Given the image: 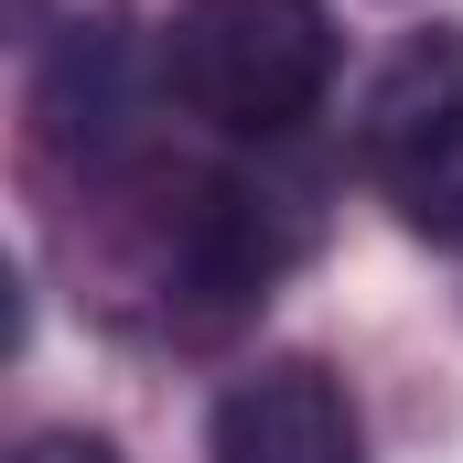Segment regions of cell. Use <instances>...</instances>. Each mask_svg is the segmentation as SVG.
<instances>
[{"label":"cell","instance_id":"1","mask_svg":"<svg viewBox=\"0 0 463 463\" xmlns=\"http://www.w3.org/2000/svg\"><path fill=\"white\" fill-rule=\"evenodd\" d=\"M162 87L227 140H291L335 98V11L324 0H173Z\"/></svg>","mask_w":463,"mask_h":463},{"label":"cell","instance_id":"2","mask_svg":"<svg viewBox=\"0 0 463 463\" xmlns=\"http://www.w3.org/2000/svg\"><path fill=\"white\" fill-rule=\"evenodd\" d=\"M355 162L388 216L431 248H463V33H410L355 118Z\"/></svg>","mask_w":463,"mask_h":463},{"label":"cell","instance_id":"3","mask_svg":"<svg viewBox=\"0 0 463 463\" xmlns=\"http://www.w3.org/2000/svg\"><path fill=\"white\" fill-rule=\"evenodd\" d=\"M216 463H366V420L335 366L269 355L216 399Z\"/></svg>","mask_w":463,"mask_h":463},{"label":"cell","instance_id":"4","mask_svg":"<svg viewBox=\"0 0 463 463\" xmlns=\"http://www.w3.org/2000/svg\"><path fill=\"white\" fill-rule=\"evenodd\" d=\"M118 22H76L65 33V54L43 65V87H33V118H43V151H65V162H98L118 129H129V87H118Z\"/></svg>","mask_w":463,"mask_h":463},{"label":"cell","instance_id":"5","mask_svg":"<svg viewBox=\"0 0 463 463\" xmlns=\"http://www.w3.org/2000/svg\"><path fill=\"white\" fill-rule=\"evenodd\" d=\"M11 463H129L118 442H98V431H33Z\"/></svg>","mask_w":463,"mask_h":463}]
</instances>
